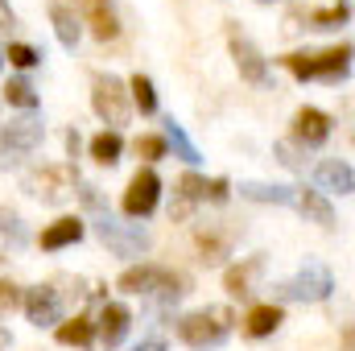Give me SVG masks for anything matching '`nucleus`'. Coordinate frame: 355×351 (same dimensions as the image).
I'll list each match as a JSON object with an SVG mask.
<instances>
[{"instance_id": "nucleus-30", "label": "nucleus", "mask_w": 355, "mask_h": 351, "mask_svg": "<svg viewBox=\"0 0 355 351\" xmlns=\"http://www.w3.org/2000/svg\"><path fill=\"white\" fill-rule=\"evenodd\" d=\"M178 198H186V203H198V198H207V178L182 174V182H178Z\"/></svg>"}, {"instance_id": "nucleus-35", "label": "nucleus", "mask_w": 355, "mask_h": 351, "mask_svg": "<svg viewBox=\"0 0 355 351\" xmlns=\"http://www.w3.org/2000/svg\"><path fill=\"white\" fill-rule=\"evenodd\" d=\"M277 157H281V166H289V170H302V166H306V162L293 153V145H289V141H281V145H277Z\"/></svg>"}, {"instance_id": "nucleus-22", "label": "nucleus", "mask_w": 355, "mask_h": 351, "mask_svg": "<svg viewBox=\"0 0 355 351\" xmlns=\"http://www.w3.org/2000/svg\"><path fill=\"white\" fill-rule=\"evenodd\" d=\"M166 149H174V157H182L186 166H198V149H194V141L186 137V128L178 124L174 116L166 120Z\"/></svg>"}, {"instance_id": "nucleus-13", "label": "nucleus", "mask_w": 355, "mask_h": 351, "mask_svg": "<svg viewBox=\"0 0 355 351\" xmlns=\"http://www.w3.org/2000/svg\"><path fill=\"white\" fill-rule=\"evenodd\" d=\"M128 327H132V314H128V306H120V302H103V310H99V339H103V348H116V343H124Z\"/></svg>"}, {"instance_id": "nucleus-24", "label": "nucleus", "mask_w": 355, "mask_h": 351, "mask_svg": "<svg viewBox=\"0 0 355 351\" xmlns=\"http://www.w3.org/2000/svg\"><path fill=\"white\" fill-rule=\"evenodd\" d=\"M91 339H95V327H91L83 314H75L71 323H58V343H67V348H87Z\"/></svg>"}, {"instance_id": "nucleus-19", "label": "nucleus", "mask_w": 355, "mask_h": 351, "mask_svg": "<svg viewBox=\"0 0 355 351\" xmlns=\"http://www.w3.org/2000/svg\"><path fill=\"white\" fill-rule=\"evenodd\" d=\"M318 186H322V190H335V194H352L355 190L352 166L339 162V157H327V162L318 166Z\"/></svg>"}, {"instance_id": "nucleus-27", "label": "nucleus", "mask_w": 355, "mask_h": 351, "mask_svg": "<svg viewBox=\"0 0 355 351\" xmlns=\"http://www.w3.org/2000/svg\"><path fill=\"white\" fill-rule=\"evenodd\" d=\"M4 99H8L12 108H21V112H33V108H37V91H33V83H29V79H8Z\"/></svg>"}, {"instance_id": "nucleus-4", "label": "nucleus", "mask_w": 355, "mask_h": 351, "mask_svg": "<svg viewBox=\"0 0 355 351\" xmlns=\"http://www.w3.org/2000/svg\"><path fill=\"white\" fill-rule=\"evenodd\" d=\"M281 302H327L335 293V277L322 261H306V268L281 285H272Z\"/></svg>"}, {"instance_id": "nucleus-16", "label": "nucleus", "mask_w": 355, "mask_h": 351, "mask_svg": "<svg viewBox=\"0 0 355 351\" xmlns=\"http://www.w3.org/2000/svg\"><path fill=\"white\" fill-rule=\"evenodd\" d=\"M281 323H285V310H281L277 302H265V306H252V310H248L244 331H248V339H268Z\"/></svg>"}, {"instance_id": "nucleus-7", "label": "nucleus", "mask_w": 355, "mask_h": 351, "mask_svg": "<svg viewBox=\"0 0 355 351\" xmlns=\"http://www.w3.org/2000/svg\"><path fill=\"white\" fill-rule=\"evenodd\" d=\"M75 186H79V174H75L71 166H42V170L25 174V190H29L33 198L50 203V207L67 203V198L75 194Z\"/></svg>"}, {"instance_id": "nucleus-21", "label": "nucleus", "mask_w": 355, "mask_h": 351, "mask_svg": "<svg viewBox=\"0 0 355 351\" xmlns=\"http://www.w3.org/2000/svg\"><path fill=\"white\" fill-rule=\"evenodd\" d=\"M240 194L252 198V203H281V207H293V194L297 186H268V182H240Z\"/></svg>"}, {"instance_id": "nucleus-20", "label": "nucleus", "mask_w": 355, "mask_h": 351, "mask_svg": "<svg viewBox=\"0 0 355 351\" xmlns=\"http://www.w3.org/2000/svg\"><path fill=\"white\" fill-rule=\"evenodd\" d=\"M194 244H198V261H202V264H223V257H227V244H232V232L202 228V232L194 236Z\"/></svg>"}, {"instance_id": "nucleus-26", "label": "nucleus", "mask_w": 355, "mask_h": 351, "mask_svg": "<svg viewBox=\"0 0 355 351\" xmlns=\"http://www.w3.org/2000/svg\"><path fill=\"white\" fill-rule=\"evenodd\" d=\"M124 87H128L132 103H137L145 116H153V112H157V91H153V79H149V75H132Z\"/></svg>"}, {"instance_id": "nucleus-33", "label": "nucleus", "mask_w": 355, "mask_h": 351, "mask_svg": "<svg viewBox=\"0 0 355 351\" xmlns=\"http://www.w3.org/2000/svg\"><path fill=\"white\" fill-rule=\"evenodd\" d=\"M227 194H232V182L227 178H211L207 182V198L211 203H227Z\"/></svg>"}, {"instance_id": "nucleus-3", "label": "nucleus", "mask_w": 355, "mask_h": 351, "mask_svg": "<svg viewBox=\"0 0 355 351\" xmlns=\"http://www.w3.org/2000/svg\"><path fill=\"white\" fill-rule=\"evenodd\" d=\"M124 293H157L162 302H178L190 293V277L174 273V268H162V264H132L120 273L116 281Z\"/></svg>"}, {"instance_id": "nucleus-31", "label": "nucleus", "mask_w": 355, "mask_h": 351, "mask_svg": "<svg viewBox=\"0 0 355 351\" xmlns=\"http://www.w3.org/2000/svg\"><path fill=\"white\" fill-rule=\"evenodd\" d=\"M8 62H12V67H21V71H29V67H37V62H42V54H37L33 46H25V42H12V46H8Z\"/></svg>"}, {"instance_id": "nucleus-38", "label": "nucleus", "mask_w": 355, "mask_h": 351, "mask_svg": "<svg viewBox=\"0 0 355 351\" xmlns=\"http://www.w3.org/2000/svg\"><path fill=\"white\" fill-rule=\"evenodd\" d=\"M137 351H166V343H162V339H145Z\"/></svg>"}, {"instance_id": "nucleus-5", "label": "nucleus", "mask_w": 355, "mask_h": 351, "mask_svg": "<svg viewBox=\"0 0 355 351\" xmlns=\"http://www.w3.org/2000/svg\"><path fill=\"white\" fill-rule=\"evenodd\" d=\"M297 79H327V83H339L352 67V46H335V50H322V54H289L281 58Z\"/></svg>"}, {"instance_id": "nucleus-28", "label": "nucleus", "mask_w": 355, "mask_h": 351, "mask_svg": "<svg viewBox=\"0 0 355 351\" xmlns=\"http://www.w3.org/2000/svg\"><path fill=\"white\" fill-rule=\"evenodd\" d=\"M314 29H335V25H347V4H335V8H314L310 12Z\"/></svg>"}, {"instance_id": "nucleus-18", "label": "nucleus", "mask_w": 355, "mask_h": 351, "mask_svg": "<svg viewBox=\"0 0 355 351\" xmlns=\"http://www.w3.org/2000/svg\"><path fill=\"white\" fill-rule=\"evenodd\" d=\"M293 207H297L306 219H314L318 228H327V232L335 228V211H331V203H327L318 190H297V194H293Z\"/></svg>"}, {"instance_id": "nucleus-12", "label": "nucleus", "mask_w": 355, "mask_h": 351, "mask_svg": "<svg viewBox=\"0 0 355 351\" xmlns=\"http://www.w3.org/2000/svg\"><path fill=\"white\" fill-rule=\"evenodd\" d=\"M83 232H87V219H79V215H62V219H54V223L42 232V248H46V252L71 248V244L83 240Z\"/></svg>"}, {"instance_id": "nucleus-6", "label": "nucleus", "mask_w": 355, "mask_h": 351, "mask_svg": "<svg viewBox=\"0 0 355 351\" xmlns=\"http://www.w3.org/2000/svg\"><path fill=\"white\" fill-rule=\"evenodd\" d=\"M42 137H46V128H42L33 116L4 124V128H0V166H4V170L21 166V157H25V153H33V149L42 145Z\"/></svg>"}, {"instance_id": "nucleus-11", "label": "nucleus", "mask_w": 355, "mask_h": 351, "mask_svg": "<svg viewBox=\"0 0 355 351\" xmlns=\"http://www.w3.org/2000/svg\"><path fill=\"white\" fill-rule=\"evenodd\" d=\"M21 302H25V314L33 327H54L62 318V298L54 285H33V289H25Z\"/></svg>"}, {"instance_id": "nucleus-41", "label": "nucleus", "mask_w": 355, "mask_h": 351, "mask_svg": "<svg viewBox=\"0 0 355 351\" xmlns=\"http://www.w3.org/2000/svg\"><path fill=\"white\" fill-rule=\"evenodd\" d=\"M339 4H343V0H339Z\"/></svg>"}, {"instance_id": "nucleus-10", "label": "nucleus", "mask_w": 355, "mask_h": 351, "mask_svg": "<svg viewBox=\"0 0 355 351\" xmlns=\"http://www.w3.org/2000/svg\"><path fill=\"white\" fill-rule=\"evenodd\" d=\"M157 198H162V178L153 174V170H137L132 182H128V190H124V215H132V219H145L153 207H157Z\"/></svg>"}, {"instance_id": "nucleus-15", "label": "nucleus", "mask_w": 355, "mask_h": 351, "mask_svg": "<svg viewBox=\"0 0 355 351\" xmlns=\"http://www.w3.org/2000/svg\"><path fill=\"white\" fill-rule=\"evenodd\" d=\"M293 137H297L302 145H322V141L331 137V116L318 112V108H302V112L293 116Z\"/></svg>"}, {"instance_id": "nucleus-8", "label": "nucleus", "mask_w": 355, "mask_h": 351, "mask_svg": "<svg viewBox=\"0 0 355 351\" xmlns=\"http://www.w3.org/2000/svg\"><path fill=\"white\" fill-rule=\"evenodd\" d=\"M91 108L103 124H128V87L116 75H95L91 79Z\"/></svg>"}, {"instance_id": "nucleus-23", "label": "nucleus", "mask_w": 355, "mask_h": 351, "mask_svg": "<svg viewBox=\"0 0 355 351\" xmlns=\"http://www.w3.org/2000/svg\"><path fill=\"white\" fill-rule=\"evenodd\" d=\"M261 273V257H248V261L240 264V268H227V293H236V298H248L252 293V277Z\"/></svg>"}, {"instance_id": "nucleus-36", "label": "nucleus", "mask_w": 355, "mask_h": 351, "mask_svg": "<svg viewBox=\"0 0 355 351\" xmlns=\"http://www.w3.org/2000/svg\"><path fill=\"white\" fill-rule=\"evenodd\" d=\"M12 25V8H8V0H0V33Z\"/></svg>"}, {"instance_id": "nucleus-39", "label": "nucleus", "mask_w": 355, "mask_h": 351, "mask_svg": "<svg viewBox=\"0 0 355 351\" xmlns=\"http://www.w3.org/2000/svg\"><path fill=\"white\" fill-rule=\"evenodd\" d=\"M8 343H12V339H8V331H0V351H8Z\"/></svg>"}, {"instance_id": "nucleus-1", "label": "nucleus", "mask_w": 355, "mask_h": 351, "mask_svg": "<svg viewBox=\"0 0 355 351\" xmlns=\"http://www.w3.org/2000/svg\"><path fill=\"white\" fill-rule=\"evenodd\" d=\"M75 194L83 198V207H87V215H91V223H95V232H99V240H103L116 257H141V252L149 248V232H145L141 223H120V219L103 207V198H99V190H95L91 182H79Z\"/></svg>"}, {"instance_id": "nucleus-34", "label": "nucleus", "mask_w": 355, "mask_h": 351, "mask_svg": "<svg viewBox=\"0 0 355 351\" xmlns=\"http://www.w3.org/2000/svg\"><path fill=\"white\" fill-rule=\"evenodd\" d=\"M17 302H21L17 285H12V281H0V314H8V310H12Z\"/></svg>"}, {"instance_id": "nucleus-9", "label": "nucleus", "mask_w": 355, "mask_h": 351, "mask_svg": "<svg viewBox=\"0 0 355 351\" xmlns=\"http://www.w3.org/2000/svg\"><path fill=\"white\" fill-rule=\"evenodd\" d=\"M227 46H232L236 67H240V79H248L252 87H272V71H268V62L261 58V50H257L236 25H227Z\"/></svg>"}, {"instance_id": "nucleus-29", "label": "nucleus", "mask_w": 355, "mask_h": 351, "mask_svg": "<svg viewBox=\"0 0 355 351\" xmlns=\"http://www.w3.org/2000/svg\"><path fill=\"white\" fill-rule=\"evenodd\" d=\"M0 236H4L8 244H25V228H21V215H17V211H4V207H0Z\"/></svg>"}, {"instance_id": "nucleus-2", "label": "nucleus", "mask_w": 355, "mask_h": 351, "mask_svg": "<svg viewBox=\"0 0 355 351\" xmlns=\"http://www.w3.org/2000/svg\"><path fill=\"white\" fill-rule=\"evenodd\" d=\"M236 327V314L232 306H207V310H194L186 318H178V339L194 351H207V348H219Z\"/></svg>"}, {"instance_id": "nucleus-14", "label": "nucleus", "mask_w": 355, "mask_h": 351, "mask_svg": "<svg viewBox=\"0 0 355 351\" xmlns=\"http://www.w3.org/2000/svg\"><path fill=\"white\" fill-rule=\"evenodd\" d=\"M75 8L87 17L91 33H95L99 42H112V37L120 33V25H116V12H112V0H75Z\"/></svg>"}, {"instance_id": "nucleus-40", "label": "nucleus", "mask_w": 355, "mask_h": 351, "mask_svg": "<svg viewBox=\"0 0 355 351\" xmlns=\"http://www.w3.org/2000/svg\"><path fill=\"white\" fill-rule=\"evenodd\" d=\"M0 62H4V50H0Z\"/></svg>"}, {"instance_id": "nucleus-17", "label": "nucleus", "mask_w": 355, "mask_h": 351, "mask_svg": "<svg viewBox=\"0 0 355 351\" xmlns=\"http://www.w3.org/2000/svg\"><path fill=\"white\" fill-rule=\"evenodd\" d=\"M50 21H54V33H58V42H62L67 50H75V46H79V37H83V25H79V12L54 0V4H50Z\"/></svg>"}, {"instance_id": "nucleus-25", "label": "nucleus", "mask_w": 355, "mask_h": 351, "mask_svg": "<svg viewBox=\"0 0 355 351\" xmlns=\"http://www.w3.org/2000/svg\"><path fill=\"white\" fill-rule=\"evenodd\" d=\"M120 153H124L120 132H99V137H91V157H95L99 166H116Z\"/></svg>"}, {"instance_id": "nucleus-37", "label": "nucleus", "mask_w": 355, "mask_h": 351, "mask_svg": "<svg viewBox=\"0 0 355 351\" xmlns=\"http://www.w3.org/2000/svg\"><path fill=\"white\" fill-rule=\"evenodd\" d=\"M79 145H83V141H79V132H75V128H71V132H67V149H71V157H75V153H79Z\"/></svg>"}, {"instance_id": "nucleus-32", "label": "nucleus", "mask_w": 355, "mask_h": 351, "mask_svg": "<svg viewBox=\"0 0 355 351\" xmlns=\"http://www.w3.org/2000/svg\"><path fill=\"white\" fill-rule=\"evenodd\" d=\"M132 149H137V157L157 162V157H166V137H137V141H132Z\"/></svg>"}]
</instances>
